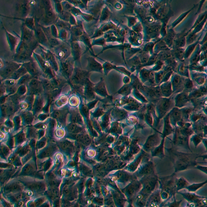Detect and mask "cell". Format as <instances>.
Masks as SVG:
<instances>
[{
  "instance_id": "1",
  "label": "cell",
  "mask_w": 207,
  "mask_h": 207,
  "mask_svg": "<svg viewBox=\"0 0 207 207\" xmlns=\"http://www.w3.org/2000/svg\"><path fill=\"white\" fill-rule=\"evenodd\" d=\"M40 4L43 8V14L41 19V26L44 27H50L55 24L59 19L58 15L55 10L53 9L50 1H39Z\"/></svg>"
},
{
  "instance_id": "2",
  "label": "cell",
  "mask_w": 207,
  "mask_h": 207,
  "mask_svg": "<svg viewBox=\"0 0 207 207\" xmlns=\"http://www.w3.org/2000/svg\"><path fill=\"white\" fill-rule=\"evenodd\" d=\"M89 79V72L78 67H75L69 83L70 85L84 86L86 80Z\"/></svg>"
},
{
  "instance_id": "3",
  "label": "cell",
  "mask_w": 207,
  "mask_h": 207,
  "mask_svg": "<svg viewBox=\"0 0 207 207\" xmlns=\"http://www.w3.org/2000/svg\"><path fill=\"white\" fill-rule=\"evenodd\" d=\"M51 51L56 57L59 63L63 62L71 55L70 43L67 41H62L58 46L52 48Z\"/></svg>"
},
{
  "instance_id": "4",
  "label": "cell",
  "mask_w": 207,
  "mask_h": 207,
  "mask_svg": "<svg viewBox=\"0 0 207 207\" xmlns=\"http://www.w3.org/2000/svg\"><path fill=\"white\" fill-rule=\"evenodd\" d=\"M20 41L29 45L34 50L39 45L36 39L34 31L29 29L24 22L22 23L21 26V35L20 37Z\"/></svg>"
},
{
  "instance_id": "5",
  "label": "cell",
  "mask_w": 207,
  "mask_h": 207,
  "mask_svg": "<svg viewBox=\"0 0 207 207\" xmlns=\"http://www.w3.org/2000/svg\"><path fill=\"white\" fill-rule=\"evenodd\" d=\"M34 58L38 64L39 65L40 69H41V71L43 72V75L42 77L46 78L48 79H51L54 78L57 74L51 68V66L47 61L41 57V55H38V53H35L34 51L33 53Z\"/></svg>"
},
{
  "instance_id": "6",
  "label": "cell",
  "mask_w": 207,
  "mask_h": 207,
  "mask_svg": "<svg viewBox=\"0 0 207 207\" xmlns=\"http://www.w3.org/2000/svg\"><path fill=\"white\" fill-rule=\"evenodd\" d=\"M59 70L61 75L69 82L74 70L75 61L72 56L67 60L59 63Z\"/></svg>"
},
{
  "instance_id": "7",
  "label": "cell",
  "mask_w": 207,
  "mask_h": 207,
  "mask_svg": "<svg viewBox=\"0 0 207 207\" xmlns=\"http://www.w3.org/2000/svg\"><path fill=\"white\" fill-rule=\"evenodd\" d=\"M38 47L41 50V54L40 55H41V57L49 63L53 70L57 74V72L59 70V65L56 57H55L51 50L46 48L40 45L38 46Z\"/></svg>"
},
{
  "instance_id": "8",
  "label": "cell",
  "mask_w": 207,
  "mask_h": 207,
  "mask_svg": "<svg viewBox=\"0 0 207 207\" xmlns=\"http://www.w3.org/2000/svg\"><path fill=\"white\" fill-rule=\"evenodd\" d=\"M27 95H38L44 93V89L41 81L33 78L27 85Z\"/></svg>"
},
{
  "instance_id": "9",
  "label": "cell",
  "mask_w": 207,
  "mask_h": 207,
  "mask_svg": "<svg viewBox=\"0 0 207 207\" xmlns=\"http://www.w3.org/2000/svg\"><path fill=\"white\" fill-rule=\"evenodd\" d=\"M22 66L25 67L27 72L33 78L39 79L43 75V72L34 58H32L31 60L24 63Z\"/></svg>"
},
{
  "instance_id": "10",
  "label": "cell",
  "mask_w": 207,
  "mask_h": 207,
  "mask_svg": "<svg viewBox=\"0 0 207 207\" xmlns=\"http://www.w3.org/2000/svg\"><path fill=\"white\" fill-rule=\"evenodd\" d=\"M35 28L34 30L35 37L37 40V42L39 45H41L46 48L51 49V47L49 45L47 37L46 36L43 30L42 29L41 25L38 22L35 20Z\"/></svg>"
},
{
  "instance_id": "11",
  "label": "cell",
  "mask_w": 207,
  "mask_h": 207,
  "mask_svg": "<svg viewBox=\"0 0 207 207\" xmlns=\"http://www.w3.org/2000/svg\"><path fill=\"white\" fill-rule=\"evenodd\" d=\"M22 64L15 62H10L7 63L6 67H4L2 72L0 73L1 76L3 79H7L13 74L17 69L21 67Z\"/></svg>"
},
{
  "instance_id": "12",
  "label": "cell",
  "mask_w": 207,
  "mask_h": 207,
  "mask_svg": "<svg viewBox=\"0 0 207 207\" xmlns=\"http://www.w3.org/2000/svg\"><path fill=\"white\" fill-rule=\"evenodd\" d=\"M71 55L75 62L80 65V58L82 55V47L79 41H70Z\"/></svg>"
},
{
  "instance_id": "13",
  "label": "cell",
  "mask_w": 207,
  "mask_h": 207,
  "mask_svg": "<svg viewBox=\"0 0 207 207\" xmlns=\"http://www.w3.org/2000/svg\"><path fill=\"white\" fill-rule=\"evenodd\" d=\"M86 32L84 31L82 22H77L76 26H72L70 30V41H78L80 37Z\"/></svg>"
},
{
  "instance_id": "14",
  "label": "cell",
  "mask_w": 207,
  "mask_h": 207,
  "mask_svg": "<svg viewBox=\"0 0 207 207\" xmlns=\"http://www.w3.org/2000/svg\"><path fill=\"white\" fill-rule=\"evenodd\" d=\"M174 174L164 178H160L162 188L165 192H169L177 189L176 181L174 180Z\"/></svg>"
},
{
  "instance_id": "15",
  "label": "cell",
  "mask_w": 207,
  "mask_h": 207,
  "mask_svg": "<svg viewBox=\"0 0 207 207\" xmlns=\"http://www.w3.org/2000/svg\"><path fill=\"white\" fill-rule=\"evenodd\" d=\"M157 181V179L155 178L153 176H150L149 178H147V179L145 181V183H143V188L141 191V196H143L145 195H147L152 192L153 190L155 189Z\"/></svg>"
},
{
  "instance_id": "16",
  "label": "cell",
  "mask_w": 207,
  "mask_h": 207,
  "mask_svg": "<svg viewBox=\"0 0 207 207\" xmlns=\"http://www.w3.org/2000/svg\"><path fill=\"white\" fill-rule=\"evenodd\" d=\"M33 52L31 50H27L18 55H15L14 58V61L21 64L28 62L32 59Z\"/></svg>"
},
{
  "instance_id": "17",
  "label": "cell",
  "mask_w": 207,
  "mask_h": 207,
  "mask_svg": "<svg viewBox=\"0 0 207 207\" xmlns=\"http://www.w3.org/2000/svg\"><path fill=\"white\" fill-rule=\"evenodd\" d=\"M41 27L43 30L46 36L47 37V40L48 41L49 45L51 47V49L53 47L58 46L62 42V41H61L60 39H58V38H56L53 36V35L51 34L50 26V27H44V26H41Z\"/></svg>"
},
{
  "instance_id": "18",
  "label": "cell",
  "mask_w": 207,
  "mask_h": 207,
  "mask_svg": "<svg viewBox=\"0 0 207 207\" xmlns=\"http://www.w3.org/2000/svg\"><path fill=\"white\" fill-rule=\"evenodd\" d=\"M88 65L86 67V70L90 73L92 72H103V67L102 64L96 60L93 57H89L87 58Z\"/></svg>"
},
{
  "instance_id": "19",
  "label": "cell",
  "mask_w": 207,
  "mask_h": 207,
  "mask_svg": "<svg viewBox=\"0 0 207 207\" xmlns=\"http://www.w3.org/2000/svg\"><path fill=\"white\" fill-rule=\"evenodd\" d=\"M94 86L95 84L90 81V79H88L84 84V95L89 101L93 100L95 98Z\"/></svg>"
},
{
  "instance_id": "20",
  "label": "cell",
  "mask_w": 207,
  "mask_h": 207,
  "mask_svg": "<svg viewBox=\"0 0 207 207\" xmlns=\"http://www.w3.org/2000/svg\"><path fill=\"white\" fill-rule=\"evenodd\" d=\"M30 5L29 1H22L18 2L17 5V10L18 13H19L21 15L22 17H26L29 13Z\"/></svg>"
},
{
  "instance_id": "21",
  "label": "cell",
  "mask_w": 207,
  "mask_h": 207,
  "mask_svg": "<svg viewBox=\"0 0 207 207\" xmlns=\"http://www.w3.org/2000/svg\"><path fill=\"white\" fill-rule=\"evenodd\" d=\"M160 141V137L158 134L151 135L147 139L146 143L144 145V149L146 151H149L158 145Z\"/></svg>"
},
{
  "instance_id": "22",
  "label": "cell",
  "mask_w": 207,
  "mask_h": 207,
  "mask_svg": "<svg viewBox=\"0 0 207 207\" xmlns=\"http://www.w3.org/2000/svg\"><path fill=\"white\" fill-rule=\"evenodd\" d=\"M181 119V112L177 108H174L169 113V120L173 125H176L178 121H180Z\"/></svg>"
},
{
  "instance_id": "23",
  "label": "cell",
  "mask_w": 207,
  "mask_h": 207,
  "mask_svg": "<svg viewBox=\"0 0 207 207\" xmlns=\"http://www.w3.org/2000/svg\"><path fill=\"white\" fill-rule=\"evenodd\" d=\"M7 35L8 37V43L10 44V49L12 51H16V48L20 43V41H19V38L15 36L14 35L10 34V33L7 32Z\"/></svg>"
},
{
  "instance_id": "24",
  "label": "cell",
  "mask_w": 207,
  "mask_h": 207,
  "mask_svg": "<svg viewBox=\"0 0 207 207\" xmlns=\"http://www.w3.org/2000/svg\"><path fill=\"white\" fill-rule=\"evenodd\" d=\"M28 72H27V69H25V67L22 65L21 67L17 69L13 73V74L12 75V76L8 79H14V80L17 81L20 78L24 76V75H25Z\"/></svg>"
},
{
  "instance_id": "25",
  "label": "cell",
  "mask_w": 207,
  "mask_h": 207,
  "mask_svg": "<svg viewBox=\"0 0 207 207\" xmlns=\"http://www.w3.org/2000/svg\"><path fill=\"white\" fill-rule=\"evenodd\" d=\"M170 101L167 99H164L159 102L158 104V108L160 112L162 113V117L167 112L170 107Z\"/></svg>"
},
{
  "instance_id": "26",
  "label": "cell",
  "mask_w": 207,
  "mask_h": 207,
  "mask_svg": "<svg viewBox=\"0 0 207 207\" xmlns=\"http://www.w3.org/2000/svg\"><path fill=\"white\" fill-rule=\"evenodd\" d=\"M55 26L57 27L58 31H60L61 30H65L67 31L70 32V30L72 26L70 25L69 22L63 21L62 20L58 19L57 22L55 24Z\"/></svg>"
},
{
  "instance_id": "27",
  "label": "cell",
  "mask_w": 207,
  "mask_h": 207,
  "mask_svg": "<svg viewBox=\"0 0 207 207\" xmlns=\"http://www.w3.org/2000/svg\"><path fill=\"white\" fill-rule=\"evenodd\" d=\"M94 91L95 93L100 94L101 96H105L107 95V91L106 89L105 84L103 80H101L98 84H95L94 86Z\"/></svg>"
},
{
  "instance_id": "28",
  "label": "cell",
  "mask_w": 207,
  "mask_h": 207,
  "mask_svg": "<svg viewBox=\"0 0 207 207\" xmlns=\"http://www.w3.org/2000/svg\"><path fill=\"white\" fill-rule=\"evenodd\" d=\"M164 138L165 137H163L162 141H161L159 146L156 147L154 150H153L152 152L153 156H158L160 158H162L164 157Z\"/></svg>"
},
{
  "instance_id": "29",
  "label": "cell",
  "mask_w": 207,
  "mask_h": 207,
  "mask_svg": "<svg viewBox=\"0 0 207 207\" xmlns=\"http://www.w3.org/2000/svg\"><path fill=\"white\" fill-rule=\"evenodd\" d=\"M173 132V129L170 125V121L169 120V115H167L164 119V127L163 134L164 137L171 134Z\"/></svg>"
},
{
  "instance_id": "30",
  "label": "cell",
  "mask_w": 207,
  "mask_h": 207,
  "mask_svg": "<svg viewBox=\"0 0 207 207\" xmlns=\"http://www.w3.org/2000/svg\"><path fill=\"white\" fill-rule=\"evenodd\" d=\"M35 103H34V107L35 112H39L42 108L43 105L44 97L43 95H38L35 96Z\"/></svg>"
},
{
  "instance_id": "31",
  "label": "cell",
  "mask_w": 207,
  "mask_h": 207,
  "mask_svg": "<svg viewBox=\"0 0 207 207\" xmlns=\"http://www.w3.org/2000/svg\"><path fill=\"white\" fill-rule=\"evenodd\" d=\"M32 79H33V78L29 73H27L25 75H24V76L20 78L19 80H17L16 86L18 87H19L22 85H27Z\"/></svg>"
},
{
  "instance_id": "32",
  "label": "cell",
  "mask_w": 207,
  "mask_h": 207,
  "mask_svg": "<svg viewBox=\"0 0 207 207\" xmlns=\"http://www.w3.org/2000/svg\"><path fill=\"white\" fill-rule=\"evenodd\" d=\"M140 186L139 183H138V182H135L131 184L130 185L126 187V188H125V190H126V191L127 192L128 194L132 195L135 193L137 189H139L140 188Z\"/></svg>"
},
{
  "instance_id": "33",
  "label": "cell",
  "mask_w": 207,
  "mask_h": 207,
  "mask_svg": "<svg viewBox=\"0 0 207 207\" xmlns=\"http://www.w3.org/2000/svg\"><path fill=\"white\" fill-rule=\"evenodd\" d=\"M153 172V165L152 162H149L148 164L143 167L141 174L144 176H150L151 174Z\"/></svg>"
},
{
  "instance_id": "34",
  "label": "cell",
  "mask_w": 207,
  "mask_h": 207,
  "mask_svg": "<svg viewBox=\"0 0 207 207\" xmlns=\"http://www.w3.org/2000/svg\"><path fill=\"white\" fill-rule=\"evenodd\" d=\"M189 185V183L184 178H181L176 180V188L177 191L186 188Z\"/></svg>"
},
{
  "instance_id": "35",
  "label": "cell",
  "mask_w": 207,
  "mask_h": 207,
  "mask_svg": "<svg viewBox=\"0 0 207 207\" xmlns=\"http://www.w3.org/2000/svg\"><path fill=\"white\" fill-rule=\"evenodd\" d=\"M188 101V98L186 94H180L176 99V105L181 107L184 105Z\"/></svg>"
},
{
  "instance_id": "36",
  "label": "cell",
  "mask_w": 207,
  "mask_h": 207,
  "mask_svg": "<svg viewBox=\"0 0 207 207\" xmlns=\"http://www.w3.org/2000/svg\"><path fill=\"white\" fill-rule=\"evenodd\" d=\"M24 23L29 29L34 31L35 28V21L33 18H26Z\"/></svg>"
},
{
  "instance_id": "37",
  "label": "cell",
  "mask_w": 207,
  "mask_h": 207,
  "mask_svg": "<svg viewBox=\"0 0 207 207\" xmlns=\"http://www.w3.org/2000/svg\"><path fill=\"white\" fill-rule=\"evenodd\" d=\"M58 15V17H59L60 19L64 21L69 22V19H70V16L72 15V14H70V13H69V12L62 10Z\"/></svg>"
},
{
  "instance_id": "38",
  "label": "cell",
  "mask_w": 207,
  "mask_h": 207,
  "mask_svg": "<svg viewBox=\"0 0 207 207\" xmlns=\"http://www.w3.org/2000/svg\"><path fill=\"white\" fill-rule=\"evenodd\" d=\"M206 183H207V181H205L203 183H201L193 184L191 185H189L188 187L186 188V189H187L190 191L193 192V191H197L198 189H199V188H201V186H204Z\"/></svg>"
},
{
  "instance_id": "39",
  "label": "cell",
  "mask_w": 207,
  "mask_h": 207,
  "mask_svg": "<svg viewBox=\"0 0 207 207\" xmlns=\"http://www.w3.org/2000/svg\"><path fill=\"white\" fill-rule=\"evenodd\" d=\"M61 5L62 7L63 10L70 13L71 10L73 6L70 4L69 1H61Z\"/></svg>"
},
{
  "instance_id": "40",
  "label": "cell",
  "mask_w": 207,
  "mask_h": 207,
  "mask_svg": "<svg viewBox=\"0 0 207 207\" xmlns=\"http://www.w3.org/2000/svg\"><path fill=\"white\" fill-rule=\"evenodd\" d=\"M69 32L65 30H61L59 31V38L62 41H66L68 39Z\"/></svg>"
},
{
  "instance_id": "41",
  "label": "cell",
  "mask_w": 207,
  "mask_h": 207,
  "mask_svg": "<svg viewBox=\"0 0 207 207\" xmlns=\"http://www.w3.org/2000/svg\"><path fill=\"white\" fill-rule=\"evenodd\" d=\"M17 94L20 97L23 96L24 94L27 93V87L26 85H22L21 86H19L18 88L17 91Z\"/></svg>"
},
{
  "instance_id": "42",
  "label": "cell",
  "mask_w": 207,
  "mask_h": 207,
  "mask_svg": "<svg viewBox=\"0 0 207 207\" xmlns=\"http://www.w3.org/2000/svg\"><path fill=\"white\" fill-rule=\"evenodd\" d=\"M81 131V128L77 126L75 124L72 123V124H71L69 125V132H70L77 133V134H78V133H79Z\"/></svg>"
},
{
  "instance_id": "43",
  "label": "cell",
  "mask_w": 207,
  "mask_h": 207,
  "mask_svg": "<svg viewBox=\"0 0 207 207\" xmlns=\"http://www.w3.org/2000/svg\"><path fill=\"white\" fill-rule=\"evenodd\" d=\"M68 101H69L68 97L67 95H63L60 96L59 100H57L56 104L58 105H60V106L62 105V104H65L67 103Z\"/></svg>"
},
{
  "instance_id": "44",
  "label": "cell",
  "mask_w": 207,
  "mask_h": 207,
  "mask_svg": "<svg viewBox=\"0 0 207 207\" xmlns=\"http://www.w3.org/2000/svg\"><path fill=\"white\" fill-rule=\"evenodd\" d=\"M69 102L71 105L76 106L79 104V99L77 96L74 95L70 97L69 100Z\"/></svg>"
},
{
  "instance_id": "45",
  "label": "cell",
  "mask_w": 207,
  "mask_h": 207,
  "mask_svg": "<svg viewBox=\"0 0 207 207\" xmlns=\"http://www.w3.org/2000/svg\"><path fill=\"white\" fill-rule=\"evenodd\" d=\"M168 48L167 46H166V44L164 41H161L158 43V44L157 45V47H156V49L157 51H160V50H166V49Z\"/></svg>"
},
{
  "instance_id": "46",
  "label": "cell",
  "mask_w": 207,
  "mask_h": 207,
  "mask_svg": "<svg viewBox=\"0 0 207 207\" xmlns=\"http://www.w3.org/2000/svg\"><path fill=\"white\" fill-rule=\"evenodd\" d=\"M182 195L184 196V197L186 198V199H188L189 200H195L197 198L200 197L196 195L195 194L191 193H186L181 194Z\"/></svg>"
},
{
  "instance_id": "47",
  "label": "cell",
  "mask_w": 207,
  "mask_h": 207,
  "mask_svg": "<svg viewBox=\"0 0 207 207\" xmlns=\"http://www.w3.org/2000/svg\"><path fill=\"white\" fill-rule=\"evenodd\" d=\"M50 28H51V34L53 35V36L56 38L59 39V31L57 29V27H55V24H53L50 26Z\"/></svg>"
},
{
  "instance_id": "48",
  "label": "cell",
  "mask_w": 207,
  "mask_h": 207,
  "mask_svg": "<svg viewBox=\"0 0 207 207\" xmlns=\"http://www.w3.org/2000/svg\"><path fill=\"white\" fill-rule=\"evenodd\" d=\"M17 81L14 80V79H7L5 81L4 84L7 87V86H16V84H17Z\"/></svg>"
},
{
  "instance_id": "49",
  "label": "cell",
  "mask_w": 207,
  "mask_h": 207,
  "mask_svg": "<svg viewBox=\"0 0 207 207\" xmlns=\"http://www.w3.org/2000/svg\"><path fill=\"white\" fill-rule=\"evenodd\" d=\"M54 2L55 3V11L58 15L63 10L61 4V1H54Z\"/></svg>"
},
{
  "instance_id": "50",
  "label": "cell",
  "mask_w": 207,
  "mask_h": 207,
  "mask_svg": "<svg viewBox=\"0 0 207 207\" xmlns=\"http://www.w3.org/2000/svg\"><path fill=\"white\" fill-rule=\"evenodd\" d=\"M176 55L177 58H178L179 59H182L184 55V49H181V48L177 49V50L176 52Z\"/></svg>"
},
{
  "instance_id": "51",
  "label": "cell",
  "mask_w": 207,
  "mask_h": 207,
  "mask_svg": "<svg viewBox=\"0 0 207 207\" xmlns=\"http://www.w3.org/2000/svg\"><path fill=\"white\" fill-rule=\"evenodd\" d=\"M173 81H174V86L178 88V86H180V85L181 84V78H180V77L176 76L174 78Z\"/></svg>"
},
{
  "instance_id": "52",
  "label": "cell",
  "mask_w": 207,
  "mask_h": 207,
  "mask_svg": "<svg viewBox=\"0 0 207 207\" xmlns=\"http://www.w3.org/2000/svg\"><path fill=\"white\" fill-rule=\"evenodd\" d=\"M148 59L149 55H147V53H142L141 55L140 61L143 63H147V61L148 60Z\"/></svg>"
},
{
  "instance_id": "53",
  "label": "cell",
  "mask_w": 207,
  "mask_h": 207,
  "mask_svg": "<svg viewBox=\"0 0 207 207\" xmlns=\"http://www.w3.org/2000/svg\"><path fill=\"white\" fill-rule=\"evenodd\" d=\"M61 146H62L61 147L64 150H66L71 146V144H70V143H69L68 141H64V142L62 143Z\"/></svg>"
},
{
  "instance_id": "54",
  "label": "cell",
  "mask_w": 207,
  "mask_h": 207,
  "mask_svg": "<svg viewBox=\"0 0 207 207\" xmlns=\"http://www.w3.org/2000/svg\"><path fill=\"white\" fill-rule=\"evenodd\" d=\"M188 37V39L189 41H190V42H193L195 40L196 36L195 34H190V35H189V36Z\"/></svg>"
},
{
  "instance_id": "55",
  "label": "cell",
  "mask_w": 207,
  "mask_h": 207,
  "mask_svg": "<svg viewBox=\"0 0 207 207\" xmlns=\"http://www.w3.org/2000/svg\"><path fill=\"white\" fill-rule=\"evenodd\" d=\"M82 143H84V145H89L90 143V137H89L88 136H86L84 137V138L82 140Z\"/></svg>"
},
{
  "instance_id": "56",
  "label": "cell",
  "mask_w": 207,
  "mask_h": 207,
  "mask_svg": "<svg viewBox=\"0 0 207 207\" xmlns=\"http://www.w3.org/2000/svg\"><path fill=\"white\" fill-rule=\"evenodd\" d=\"M197 168L200 169V170H202L203 172H205L206 174H207V172H206V170H207V167H206V166L203 167V166H197Z\"/></svg>"
},
{
  "instance_id": "57",
  "label": "cell",
  "mask_w": 207,
  "mask_h": 207,
  "mask_svg": "<svg viewBox=\"0 0 207 207\" xmlns=\"http://www.w3.org/2000/svg\"><path fill=\"white\" fill-rule=\"evenodd\" d=\"M51 150H47L46 151H45L44 154V156H48L51 155Z\"/></svg>"
},
{
  "instance_id": "58",
  "label": "cell",
  "mask_w": 207,
  "mask_h": 207,
  "mask_svg": "<svg viewBox=\"0 0 207 207\" xmlns=\"http://www.w3.org/2000/svg\"><path fill=\"white\" fill-rule=\"evenodd\" d=\"M3 65V63L2 62V61L0 59V68L2 67Z\"/></svg>"
}]
</instances>
